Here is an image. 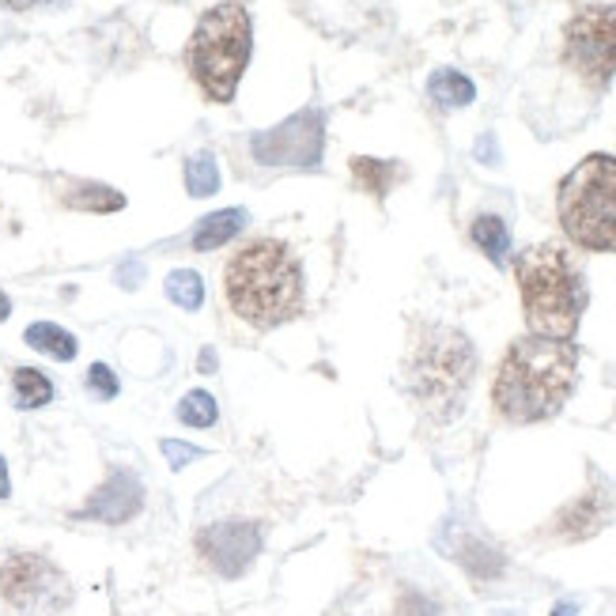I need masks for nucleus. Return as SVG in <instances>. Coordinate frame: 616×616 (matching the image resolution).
I'll use <instances>...</instances> for the list:
<instances>
[{
    "mask_svg": "<svg viewBox=\"0 0 616 616\" xmlns=\"http://www.w3.org/2000/svg\"><path fill=\"white\" fill-rule=\"evenodd\" d=\"M579 375V352L571 341L552 337H518L503 355L496 382H492V402L499 416L515 424H537L557 416L568 405Z\"/></svg>",
    "mask_w": 616,
    "mask_h": 616,
    "instance_id": "obj_1",
    "label": "nucleus"
},
{
    "mask_svg": "<svg viewBox=\"0 0 616 616\" xmlns=\"http://www.w3.org/2000/svg\"><path fill=\"white\" fill-rule=\"evenodd\" d=\"M228 307L254 329H273L302 310V268L280 239H254L223 268Z\"/></svg>",
    "mask_w": 616,
    "mask_h": 616,
    "instance_id": "obj_2",
    "label": "nucleus"
},
{
    "mask_svg": "<svg viewBox=\"0 0 616 616\" xmlns=\"http://www.w3.org/2000/svg\"><path fill=\"white\" fill-rule=\"evenodd\" d=\"M518 292H522L526 322L537 337L571 341L586 310V284L575 257L557 242H541L518 254Z\"/></svg>",
    "mask_w": 616,
    "mask_h": 616,
    "instance_id": "obj_3",
    "label": "nucleus"
},
{
    "mask_svg": "<svg viewBox=\"0 0 616 616\" xmlns=\"http://www.w3.org/2000/svg\"><path fill=\"white\" fill-rule=\"evenodd\" d=\"M476 375L473 341L454 326H420L405 360V386L431 420L447 424L462 413Z\"/></svg>",
    "mask_w": 616,
    "mask_h": 616,
    "instance_id": "obj_4",
    "label": "nucleus"
},
{
    "mask_svg": "<svg viewBox=\"0 0 616 616\" xmlns=\"http://www.w3.org/2000/svg\"><path fill=\"white\" fill-rule=\"evenodd\" d=\"M250 46H254V28L242 4H216L208 8L189 38L186 61L194 80L212 102H231L239 91V80L250 65Z\"/></svg>",
    "mask_w": 616,
    "mask_h": 616,
    "instance_id": "obj_5",
    "label": "nucleus"
},
{
    "mask_svg": "<svg viewBox=\"0 0 616 616\" xmlns=\"http://www.w3.org/2000/svg\"><path fill=\"white\" fill-rule=\"evenodd\" d=\"M568 239L583 250L616 254V160L586 155L560 186L557 201Z\"/></svg>",
    "mask_w": 616,
    "mask_h": 616,
    "instance_id": "obj_6",
    "label": "nucleus"
},
{
    "mask_svg": "<svg viewBox=\"0 0 616 616\" xmlns=\"http://www.w3.org/2000/svg\"><path fill=\"white\" fill-rule=\"evenodd\" d=\"M0 597L8 616H65L73 605V583L38 552H12L0 563Z\"/></svg>",
    "mask_w": 616,
    "mask_h": 616,
    "instance_id": "obj_7",
    "label": "nucleus"
},
{
    "mask_svg": "<svg viewBox=\"0 0 616 616\" xmlns=\"http://www.w3.org/2000/svg\"><path fill=\"white\" fill-rule=\"evenodd\" d=\"M563 61L590 88L616 76V4H586L563 31Z\"/></svg>",
    "mask_w": 616,
    "mask_h": 616,
    "instance_id": "obj_8",
    "label": "nucleus"
},
{
    "mask_svg": "<svg viewBox=\"0 0 616 616\" xmlns=\"http://www.w3.org/2000/svg\"><path fill=\"white\" fill-rule=\"evenodd\" d=\"M250 152L262 167H302L315 170L326 152V118L318 110H299L268 133L250 141Z\"/></svg>",
    "mask_w": 616,
    "mask_h": 616,
    "instance_id": "obj_9",
    "label": "nucleus"
},
{
    "mask_svg": "<svg viewBox=\"0 0 616 616\" xmlns=\"http://www.w3.org/2000/svg\"><path fill=\"white\" fill-rule=\"evenodd\" d=\"M257 552H262V526L257 522H216L197 534V557L223 579L246 575Z\"/></svg>",
    "mask_w": 616,
    "mask_h": 616,
    "instance_id": "obj_10",
    "label": "nucleus"
},
{
    "mask_svg": "<svg viewBox=\"0 0 616 616\" xmlns=\"http://www.w3.org/2000/svg\"><path fill=\"white\" fill-rule=\"evenodd\" d=\"M613 518H616V488L597 476L583 496L571 499L568 507L560 510L557 522H552V534L563 537V541H586V537L602 534Z\"/></svg>",
    "mask_w": 616,
    "mask_h": 616,
    "instance_id": "obj_11",
    "label": "nucleus"
},
{
    "mask_svg": "<svg viewBox=\"0 0 616 616\" xmlns=\"http://www.w3.org/2000/svg\"><path fill=\"white\" fill-rule=\"evenodd\" d=\"M141 503H144V488H141V481H136V473L114 470L107 476V484H99V492L88 499V507L80 510V518L121 526L141 510Z\"/></svg>",
    "mask_w": 616,
    "mask_h": 616,
    "instance_id": "obj_12",
    "label": "nucleus"
},
{
    "mask_svg": "<svg viewBox=\"0 0 616 616\" xmlns=\"http://www.w3.org/2000/svg\"><path fill=\"white\" fill-rule=\"evenodd\" d=\"M246 220H250V216L242 212V208H223V212L205 216V220L197 223V231H194V250L208 254V250L223 246V242H231L242 228H246Z\"/></svg>",
    "mask_w": 616,
    "mask_h": 616,
    "instance_id": "obj_13",
    "label": "nucleus"
},
{
    "mask_svg": "<svg viewBox=\"0 0 616 616\" xmlns=\"http://www.w3.org/2000/svg\"><path fill=\"white\" fill-rule=\"evenodd\" d=\"M61 201L68 208H84V212H118V208H125V197L110 186H99V182H68Z\"/></svg>",
    "mask_w": 616,
    "mask_h": 616,
    "instance_id": "obj_14",
    "label": "nucleus"
},
{
    "mask_svg": "<svg viewBox=\"0 0 616 616\" xmlns=\"http://www.w3.org/2000/svg\"><path fill=\"white\" fill-rule=\"evenodd\" d=\"M428 95L439 102V107L458 110V107H470V102L476 99V88H473L470 76L454 73V68H439V73L428 80Z\"/></svg>",
    "mask_w": 616,
    "mask_h": 616,
    "instance_id": "obj_15",
    "label": "nucleus"
},
{
    "mask_svg": "<svg viewBox=\"0 0 616 616\" xmlns=\"http://www.w3.org/2000/svg\"><path fill=\"white\" fill-rule=\"evenodd\" d=\"M473 242L488 254L492 265H507L510 257V231L499 216H476L473 220Z\"/></svg>",
    "mask_w": 616,
    "mask_h": 616,
    "instance_id": "obj_16",
    "label": "nucleus"
},
{
    "mask_svg": "<svg viewBox=\"0 0 616 616\" xmlns=\"http://www.w3.org/2000/svg\"><path fill=\"white\" fill-rule=\"evenodd\" d=\"M12 389H15V409H42V405L54 402V382L42 375V371H34V367L15 371Z\"/></svg>",
    "mask_w": 616,
    "mask_h": 616,
    "instance_id": "obj_17",
    "label": "nucleus"
},
{
    "mask_svg": "<svg viewBox=\"0 0 616 616\" xmlns=\"http://www.w3.org/2000/svg\"><path fill=\"white\" fill-rule=\"evenodd\" d=\"M458 557V563H462L465 571H470L473 579H496L503 571V557L492 544L476 541V537H465L462 549H450Z\"/></svg>",
    "mask_w": 616,
    "mask_h": 616,
    "instance_id": "obj_18",
    "label": "nucleus"
},
{
    "mask_svg": "<svg viewBox=\"0 0 616 616\" xmlns=\"http://www.w3.org/2000/svg\"><path fill=\"white\" fill-rule=\"evenodd\" d=\"M28 344L34 352L54 355V360H61V363H68L76 355V337L68 333V329L54 326V322H34L28 329Z\"/></svg>",
    "mask_w": 616,
    "mask_h": 616,
    "instance_id": "obj_19",
    "label": "nucleus"
},
{
    "mask_svg": "<svg viewBox=\"0 0 616 616\" xmlns=\"http://www.w3.org/2000/svg\"><path fill=\"white\" fill-rule=\"evenodd\" d=\"M352 178L360 182L371 197H386L389 186L397 182V163H382V160H371V155H355Z\"/></svg>",
    "mask_w": 616,
    "mask_h": 616,
    "instance_id": "obj_20",
    "label": "nucleus"
},
{
    "mask_svg": "<svg viewBox=\"0 0 616 616\" xmlns=\"http://www.w3.org/2000/svg\"><path fill=\"white\" fill-rule=\"evenodd\" d=\"M186 189L194 197H212L220 189V167H216L212 152H197L186 160Z\"/></svg>",
    "mask_w": 616,
    "mask_h": 616,
    "instance_id": "obj_21",
    "label": "nucleus"
},
{
    "mask_svg": "<svg viewBox=\"0 0 616 616\" xmlns=\"http://www.w3.org/2000/svg\"><path fill=\"white\" fill-rule=\"evenodd\" d=\"M163 288H167L170 302H178L182 310H197L205 302V280L194 273V268H175Z\"/></svg>",
    "mask_w": 616,
    "mask_h": 616,
    "instance_id": "obj_22",
    "label": "nucleus"
},
{
    "mask_svg": "<svg viewBox=\"0 0 616 616\" xmlns=\"http://www.w3.org/2000/svg\"><path fill=\"white\" fill-rule=\"evenodd\" d=\"M216 397L205 394V389H194L178 402V420L189 424V428H212L216 424Z\"/></svg>",
    "mask_w": 616,
    "mask_h": 616,
    "instance_id": "obj_23",
    "label": "nucleus"
},
{
    "mask_svg": "<svg viewBox=\"0 0 616 616\" xmlns=\"http://www.w3.org/2000/svg\"><path fill=\"white\" fill-rule=\"evenodd\" d=\"M88 389L99 402H110V397H118V375L107 367V363H91L88 371Z\"/></svg>",
    "mask_w": 616,
    "mask_h": 616,
    "instance_id": "obj_24",
    "label": "nucleus"
},
{
    "mask_svg": "<svg viewBox=\"0 0 616 616\" xmlns=\"http://www.w3.org/2000/svg\"><path fill=\"white\" fill-rule=\"evenodd\" d=\"M163 458L170 462V470H186L194 458H201V450L189 447V442H178V439H163Z\"/></svg>",
    "mask_w": 616,
    "mask_h": 616,
    "instance_id": "obj_25",
    "label": "nucleus"
},
{
    "mask_svg": "<svg viewBox=\"0 0 616 616\" xmlns=\"http://www.w3.org/2000/svg\"><path fill=\"white\" fill-rule=\"evenodd\" d=\"M436 613H439V605L420 594H405L402 605H397V616H436Z\"/></svg>",
    "mask_w": 616,
    "mask_h": 616,
    "instance_id": "obj_26",
    "label": "nucleus"
},
{
    "mask_svg": "<svg viewBox=\"0 0 616 616\" xmlns=\"http://www.w3.org/2000/svg\"><path fill=\"white\" fill-rule=\"evenodd\" d=\"M473 155H476V160H481V163H488V167H496V163H499V147H496V136H492V133H484L481 141H476Z\"/></svg>",
    "mask_w": 616,
    "mask_h": 616,
    "instance_id": "obj_27",
    "label": "nucleus"
},
{
    "mask_svg": "<svg viewBox=\"0 0 616 616\" xmlns=\"http://www.w3.org/2000/svg\"><path fill=\"white\" fill-rule=\"evenodd\" d=\"M141 280H144V265L141 262H129V265L118 268V284H121V288H136Z\"/></svg>",
    "mask_w": 616,
    "mask_h": 616,
    "instance_id": "obj_28",
    "label": "nucleus"
},
{
    "mask_svg": "<svg viewBox=\"0 0 616 616\" xmlns=\"http://www.w3.org/2000/svg\"><path fill=\"white\" fill-rule=\"evenodd\" d=\"M8 492H12V481H8V462L0 458V499H8Z\"/></svg>",
    "mask_w": 616,
    "mask_h": 616,
    "instance_id": "obj_29",
    "label": "nucleus"
},
{
    "mask_svg": "<svg viewBox=\"0 0 616 616\" xmlns=\"http://www.w3.org/2000/svg\"><path fill=\"white\" fill-rule=\"evenodd\" d=\"M552 616H579V605L575 602H560L557 609H552Z\"/></svg>",
    "mask_w": 616,
    "mask_h": 616,
    "instance_id": "obj_30",
    "label": "nucleus"
},
{
    "mask_svg": "<svg viewBox=\"0 0 616 616\" xmlns=\"http://www.w3.org/2000/svg\"><path fill=\"white\" fill-rule=\"evenodd\" d=\"M197 367H201V371H216V355H212V349H205V355L197 360Z\"/></svg>",
    "mask_w": 616,
    "mask_h": 616,
    "instance_id": "obj_31",
    "label": "nucleus"
},
{
    "mask_svg": "<svg viewBox=\"0 0 616 616\" xmlns=\"http://www.w3.org/2000/svg\"><path fill=\"white\" fill-rule=\"evenodd\" d=\"M8 315H12V302H8V295L0 292V322H8Z\"/></svg>",
    "mask_w": 616,
    "mask_h": 616,
    "instance_id": "obj_32",
    "label": "nucleus"
},
{
    "mask_svg": "<svg viewBox=\"0 0 616 616\" xmlns=\"http://www.w3.org/2000/svg\"><path fill=\"white\" fill-rule=\"evenodd\" d=\"M8 4H28V0H8Z\"/></svg>",
    "mask_w": 616,
    "mask_h": 616,
    "instance_id": "obj_33",
    "label": "nucleus"
}]
</instances>
